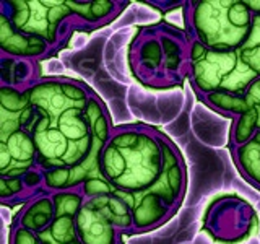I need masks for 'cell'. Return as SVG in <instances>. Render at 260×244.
Listing matches in <instances>:
<instances>
[{"label": "cell", "mask_w": 260, "mask_h": 244, "mask_svg": "<svg viewBox=\"0 0 260 244\" xmlns=\"http://www.w3.org/2000/svg\"><path fill=\"white\" fill-rule=\"evenodd\" d=\"M258 218L252 205L233 194L219 195L205 211L203 228L210 238L221 244H238L255 233Z\"/></svg>", "instance_id": "cell-10"}, {"label": "cell", "mask_w": 260, "mask_h": 244, "mask_svg": "<svg viewBox=\"0 0 260 244\" xmlns=\"http://www.w3.org/2000/svg\"><path fill=\"white\" fill-rule=\"evenodd\" d=\"M26 93L44 192L112 194L100 171L103 148L116 127L104 101L85 81L63 75H43Z\"/></svg>", "instance_id": "cell-1"}, {"label": "cell", "mask_w": 260, "mask_h": 244, "mask_svg": "<svg viewBox=\"0 0 260 244\" xmlns=\"http://www.w3.org/2000/svg\"><path fill=\"white\" fill-rule=\"evenodd\" d=\"M260 80V15L247 41L230 52H215L190 41L189 83L199 100L239 98Z\"/></svg>", "instance_id": "cell-6"}, {"label": "cell", "mask_w": 260, "mask_h": 244, "mask_svg": "<svg viewBox=\"0 0 260 244\" xmlns=\"http://www.w3.org/2000/svg\"><path fill=\"white\" fill-rule=\"evenodd\" d=\"M130 2L116 0H2L4 15L21 35L38 39L52 55L67 47L78 31L100 29L125 10Z\"/></svg>", "instance_id": "cell-3"}, {"label": "cell", "mask_w": 260, "mask_h": 244, "mask_svg": "<svg viewBox=\"0 0 260 244\" xmlns=\"http://www.w3.org/2000/svg\"><path fill=\"white\" fill-rule=\"evenodd\" d=\"M0 51L5 57L36 62L52 57L46 44H43L38 39L21 35L18 29L13 28V24L4 15H0Z\"/></svg>", "instance_id": "cell-12"}, {"label": "cell", "mask_w": 260, "mask_h": 244, "mask_svg": "<svg viewBox=\"0 0 260 244\" xmlns=\"http://www.w3.org/2000/svg\"><path fill=\"white\" fill-rule=\"evenodd\" d=\"M32 116L26 89L0 86V197L4 205H24L44 192L31 135Z\"/></svg>", "instance_id": "cell-4"}, {"label": "cell", "mask_w": 260, "mask_h": 244, "mask_svg": "<svg viewBox=\"0 0 260 244\" xmlns=\"http://www.w3.org/2000/svg\"><path fill=\"white\" fill-rule=\"evenodd\" d=\"M100 171L111 192L132 211L134 236L166 225L187 192L181 151L166 134L148 124L114 127L101 153Z\"/></svg>", "instance_id": "cell-2"}, {"label": "cell", "mask_w": 260, "mask_h": 244, "mask_svg": "<svg viewBox=\"0 0 260 244\" xmlns=\"http://www.w3.org/2000/svg\"><path fill=\"white\" fill-rule=\"evenodd\" d=\"M184 29L208 51L230 52L247 41L260 15V0H192L185 2Z\"/></svg>", "instance_id": "cell-7"}, {"label": "cell", "mask_w": 260, "mask_h": 244, "mask_svg": "<svg viewBox=\"0 0 260 244\" xmlns=\"http://www.w3.org/2000/svg\"><path fill=\"white\" fill-rule=\"evenodd\" d=\"M130 72L143 86L168 89L189 80L190 38L181 26L161 20L138 28L128 47Z\"/></svg>", "instance_id": "cell-5"}, {"label": "cell", "mask_w": 260, "mask_h": 244, "mask_svg": "<svg viewBox=\"0 0 260 244\" xmlns=\"http://www.w3.org/2000/svg\"><path fill=\"white\" fill-rule=\"evenodd\" d=\"M210 109L233 120L230 130V148L249 142L260 134V80L239 98L205 96L200 100Z\"/></svg>", "instance_id": "cell-11"}, {"label": "cell", "mask_w": 260, "mask_h": 244, "mask_svg": "<svg viewBox=\"0 0 260 244\" xmlns=\"http://www.w3.org/2000/svg\"><path fill=\"white\" fill-rule=\"evenodd\" d=\"M73 244H81V242H80V241H77V242H73Z\"/></svg>", "instance_id": "cell-15"}, {"label": "cell", "mask_w": 260, "mask_h": 244, "mask_svg": "<svg viewBox=\"0 0 260 244\" xmlns=\"http://www.w3.org/2000/svg\"><path fill=\"white\" fill-rule=\"evenodd\" d=\"M2 85L28 89L36 81L43 77L41 75L39 62L36 60H24V59H13V57L2 55Z\"/></svg>", "instance_id": "cell-13"}, {"label": "cell", "mask_w": 260, "mask_h": 244, "mask_svg": "<svg viewBox=\"0 0 260 244\" xmlns=\"http://www.w3.org/2000/svg\"><path fill=\"white\" fill-rule=\"evenodd\" d=\"M75 223L81 244H124L134 236L132 211L114 194L85 197Z\"/></svg>", "instance_id": "cell-9"}, {"label": "cell", "mask_w": 260, "mask_h": 244, "mask_svg": "<svg viewBox=\"0 0 260 244\" xmlns=\"http://www.w3.org/2000/svg\"><path fill=\"white\" fill-rule=\"evenodd\" d=\"M230 150L234 165L242 177L260 191V134L254 135L249 142L233 146Z\"/></svg>", "instance_id": "cell-14"}, {"label": "cell", "mask_w": 260, "mask_h": 244, "mask_svg": "<svg viewBox=\"0 0 260 244\" xmlns=\"http://www.w3.org/2000/svg\"><path fill=\"white\" fill-rule=\"evenodd\" d=\"M85 195L80 189L41 192L16 211L10 244H73L78 241L77 214Z\"/></svg>", "instance_id": "cell-8"}]
</instances>
